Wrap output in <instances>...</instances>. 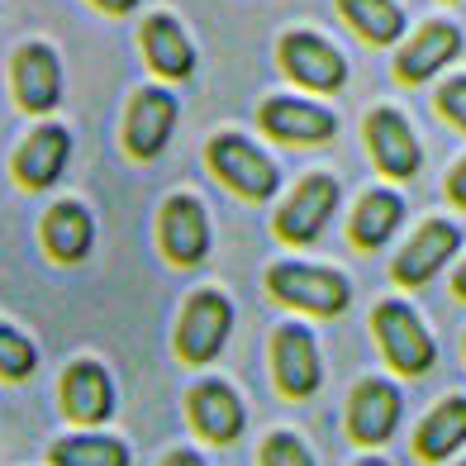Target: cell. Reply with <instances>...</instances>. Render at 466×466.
<instances>
[{
	"label": "cell",
	"instance_id": "1",
	"mask_svg": "<svg viewBox=\"0 0 466 466\" xmlns=\"http://www.w3.org/2000/svg\"><path fill=\"white\" fill-rule=\"evenodd\" d=\"M267 290L277 295L281 305L305 309V314H343L352 300V286L343 271L333 267H309V262H277L267 271Z\"/></svg>",
	"mask_w": 466,
	"mask_h": 466
},
{
	"label": "cell",
	"instance_id": "2",
	"mask_svg": "<svg viewBox=\"0 0 466 466\" xmlns=\"http://www.w3.org/2000/svg\"><path fill=\"white\" fill-rule=\"evenodd\" d=\"M205 157H209V167H215V177L233 190V196H243V200H258L262 205V200L277 196V186H281L277 162H271L258 143H248L243 134L209 138Z\"/></svg>",
	"mask_w": 466,
	"mask_h": 466
},
{
	"label": "cell",
	"instance_id": "3",
	"mask_svg": "<svg viewBox=\"0 0 466 466\" xmlns=\"http://www.w3.org/2000/svg\"><path fill=\"white\" fill-rule=\"evenodd\" d=\"M371 329L380 338V352L400 376H423L438 362V348H433V333L423 329V319L405 305V300H380L371 314Z\"/></svg>",
	"mask_w": 466,
	"mask_h": 466
},
{
	"label": "cell",
	"instance_id": "4",
	"mask_svg": "<svg viewBox=\"0 0 466 466\" xmlns=\"http://www.w3.org/2000/svg\"><path fill=\"white\" fill-rule=\"evenodd\" d=\"M228 333H233V305L219 290H196L181 309V324H177V357L190 367L215 362L228 343Z\"/></svg>",
	"mask_w": 466,
	"mask_h": 466
},
{
	"label": "cell",
	"instance_id": "5",
	"mask_svg": "<svg viewBox=\"0 0 466 466\" xmlns=\"http://www.w3.org/2000/svg\"><path fill=\"white\" fill-rule=\"evenodd\" d=\"M277 53H281L286 76L305 91H338L348 81V57L338 53L329 38L309 34V29H290Z\"/></svg>",
	"mask_w": 466,
	"mask_h": 466
},
{
	"label": "cell",
	"instance_id": "6",
	"mask_svg": "<svg viewBox=\"0 0 466 466\" xmlns=\"http://www.w3.org/2000/svg\"><path fill=\"white\" fill-rule=\"evenodd\" d=\"M271 371L286 400H309L324 380V362H319V343L305 324H281L271 333Z\"/></svg>",
	"mask_w": 466,
	"mask_h": 466
},
{
	"label": "cell",
	"instance_id": "7",
	"mask_svg": "<svg viewBox=\"0 0 466 466\" xmlns=\"http://www.w3.org/2000/svg\"><path fill=\"white\" fill-rule=\"evenodd\" d=\"M333 205H338V181L324 172L305 177L290 190V200L277 209V238L281 243H314L324 233V224L333 219Z\"/></svg>",
	"mask_w": 466,
	"mask_h": 466
},
{
	"label": "cell",
	"instance_id": "8",
	"mask_svg": "<svg viewBox=\"0 0 466 466\" xmlns=\"http://www.w3.org/2000/svg\"><path fill=\"white\" fill-rule=\"evenodd\" d=\"M177 129V96L162 86H147L129 100V115H124V147L138 162H153L167 138Z\"/></svg>",
	"mask_w": 466,
	"mask_h": 466
},
{
	"label": "cell",
	"instance_id": "9",
	"mask_svg": "<svg viewBox=\"0 0 466 466\" xmlns=\"http://www.w3.org/2000/svg\"><path fill=\"white\" fill-rule=\"evenodd\" d=\"M157 243L167 252V262H177V267L205 262V252H209L205 205L196 196H172L162 205V215H157Z\"/></svg>",
	"mask_w": 466,
	"mask_h": 466
},
{
	"label": "cell",
	"instance_id": "10",
	"mask_svg": "<svg viewBox=\"0 0 466 466\" xmlns=\"http://www.w3.org/2000/svg\"><path fill=\"white\" fill-rule=\"evenodd\" d=\"M62 414H67L72 423H86V429H96V423L110 419L115 414V380H110V371H105L100 362H91V357L72 362L67 371H62Z\"/></svg>",
	"mask_w": 466,
	"mask_h": 466
},
{
	"label": "cell",
	"instance_id": "11",
	"mask_svg": "<svg viewBox=\"0 0 466 466\" xmlns=\"http://www.w3.org/2000/svg\"><path fill=\"white\" fill-rule=\"evenodd\" d=\"M367 147H371L380 172L395 181H410L419 172V138L410 129V119L400 110H390V105H380V110L367 115Z\"/></svg>",
	"mask_w": 466,
	"mask_h": 466
},
{
	"label": "cell",
	"instance_id": "12",
	"mask_svg": "<svg viewBox=\"0 0 466 466\" xmlns=\"http://www.w3.org/2000/svg\"><path fill=\"white\" fill-rule=\"evenodd\" d=\"M400 410H405V405H400V390L390 386V380L371 376L348 400V433L362 442V448H380V442L395 433Z\"/></svg>",
	"mask_w": 466,
	"mask_h": 466
},
{
	"label": "cell",
	"instance_id": "13",
	"mask_svg": "<svg viewBox=\"0 0 466 466\" xmlns=\"http://www.w3.org/2000/svg\"><path fill=\"white\" fill-rule=\"evenodd\" d=\"M15 100L25 105L29 115H48L53 105L62 100V67H57V53L48 44H25L15 53Z\"/></svg>",
	"mask_w": 466,
	"mask_h": 466
},
{
	"label": "cell",
	"instance_id": "14",
	"mask_svg": "<svg viewBox=\"0 0 466 466\" xmlns=\"http://www.w3.org/2000/svg\"><path fill=\"white\" fill-rule=\"evenodd\" d=\"M186 414H190V423H196V433L205 442H219V448L238 438L243 423H248L243 400L233 395V386H224V380H200L186 400Z\"/></svg>",
	"mask_w": 466,
	"mask_h": 466
},
{
	"label": "cell",
	"instance_id": "15",
	"mask_svg": "<svg viewBox=\"0 0 466 466\" xmlns=\"http://www.w3.org/2000/svg\"><path fill=\"white\" fill-rule=\"evenodd\" d=\"M258 119H262V129L281 143H329L338 134L333 110L309 105V100H290V96H271L258 110Z\"/></svg>",
	"mask_w": 466,
	"mask_h": 466
},
{
	"label": "cell",
	"instance_id": "16",
	"mask_svg": "<svg viewBox=\"0 0 466 466\" xmlns=\"http://www.w3.org/2000/svg\"><path fill=\"white\" fill-rule=\"evenodd\" d=\"M457 243H461V233H457L448 219H429L405 248H400L390 277H395L400 286H423L429 277H438V267L457 252Z\"/></svg>",
	"mask_w": 466,
	"mask_h": 466
},
{
	"label": "cell",
	"instance_id": "17",
	"mask_svg": "<svg viewBox=\"0 0 466 466\" xmlns=\"http://www.w3.org/2000/svg\"><path fill=\"white\" fill-rule=\"evenodd\" d=\"M67 157H72V134L62 129V124H44V129H34L25 143H19L15 177H19V186H29V190H48L62 177Z\"/></svg>",
	"mask_w": 466,
	"mask_h": 466
},
{
	"label": "cell",
	"instance_id": "18",
	"mask_svg": "<svg viewBox=\"0 0 466 466\" xmlns=\"http://www.w3.org/2000/svg\"><path fill=\"white\" fill-rule=\"evenodd\" d=\"M457 53H461V34L452 25H442V19H433V25H423L410 44L395 53V76L400 81H429L438 67H448Z\"/></svg>",
	"mask_w": 466,
	"mask_h": 466
},
{
	"label": "cell",
	"instance_id": "19",
	"mask_svg": "<svg viewBox=\"0 0 466 466\" xmlns=\"http://www.w3.org/2000/svg\"><path fill=\"white\" fill-rule=\"evenodd\" d=\"M143 57H147V67L167 81H181V76L196 72V48H190L186 29L172 15H147L143 19Z\"/></svg>",
	"mask_w": 466,
	"mask_h": 466
},
{
	"label": "cell",
	"instance_id": "20",
	"mask_svg": "<svg viewBox=\"0 0 466 466\" xmlns=\"http://www.w3.org/2000/svg\"><path fill=\"white\" fill-rule=\"evenodd\" d=\"M96 243V219H91V209L86 205H76V200H57L48 215H44V248H48V258L53 262H81L91 252Z\"/></svg>",
	"mask_w": 466,
	"mask_h": 466
},
{
	"label": "cell",
	"instance_id": "21",
	"mask_svg": "<svg viewBox=\"0 0 466 466\" xmlns=\"http://www.w3.org/2000/svg\"><path fill=\"white\" fill-rule=\"evenodd\" d=\"M461 442H466V400L452 395V400H442V405L419 423L414 452H419L423 461H448Z\"/></svg>",
	"mask_w": 466,
	"mask_h": 466
},
{
	"label": "cell",
	"instance_id": "22",
	"mask_svg": "<svg viewBox=\"0 0 466 466\" xmlns=\"http://www.w3.org/2000/svg\"><path fill=\"white\" fill-rule=\"evenodd\" d=\"M400 219H405V200L395 196V190H367L362 196V205L352 209V224H348V233H352V243L357 248H380L390 238V233L400 228Z\"/></svg>",
	"mask_w": 466,
	"mask_h": 466
},
{
	"label": "cell",
	"instance_id": "23",
	"mask_svg": "<svg viewBox=\"0 0 466 466\" xmlns=\"http://www.w3.org/2000/svg\"><path fill=\"white\" fill-rule=\"evenodd\" d=\"M53 466H129V448L119 438H105V433H72V438H57L48 448Z\"/></svg>",
	"mask_w": 466,
	"mask_h": 466
},
{
	"label": "cell",
	"instance_id": "24",
	"mask_svg": "<svg viewBox=\"0 0 466 466\" xmlns=\"http://www.w3.org/2000/svg\"><path fill=\"white\" fill-rule=\"evenodd\" d=\"M338 10L367 44H395L405 34V15L395 0H338Z\"/></svg>",
	"mask_w": 466,
	"mask_h": 466
},
{
	"label": "cell",
	"instance_id": "25",
	"mask_svg": "<svg viewBox=\"0 0 466 466\" xmlns=\"http://www.w3.org/2000/svg\"><path fill=\"white\" fill-rule=\"evenodd\" d=\"M34 367H38V348L19 329L0 324V376H5V380H25V376H34Z\"/></svg>",
	"mask_w": 466,
	"mask_h": 466
},
{
	"label": "cell",
	"instance_id": "26",
	"mask_svg": "<svg viewBox=\"0 0 466 466\" xmlns=\"http://www.w3.org/2000/svg\"><path fill=\"white\" fill-rule=\"evenodd\" d=\"M262 466H314V457L295 433H271L262 442Z\"/></svg>",
	"mask_w": 466,
	"mask_h": 466
},
{
	"label": "cell",
	"instance_id": "27",
	"mask_svg": "<svg viewBox=\"0 0 466 466\" xmlns=\"http://www.w3.org/2000/svg\"><path fill=\"white\" fill-rule=\"evenodd\" d=\"M438 110L448 115L457 129L466 134V76H452V81H442L438 86Z\"/></svg>",
	"mask_w": 466,
	"mask_h": 466
},
{
	"label": "cell",
	"instance_id": "28",
	"mask_svg": "<svg viewBox=\"0 0 466 466\" xmlns=\"http://www.w3.org/2000/svg\"><path fill=\"white\" fill-rule=\"evenodd\" d=\"M448 196H452V200L466 209V157L452 167V177H448Z\"/></svg>",
	"mask_w": 466,
	"mask_h": 466
},
{
	"label": "cell",
	"instance_id": "29",
	"mask_svg": "<svg viewBox=\"0 0 466 466\" xmlns=\"http://www.w3.org/2000/svg\"><path fill=\"white\" fill-rule=\"evenodd\" d=\"M162 466H205V457L200 452H190V448H181V452H172Z\"/></svg>",
	"mask_w": 466,
	"mask_h": 466
},
{
	"label": "cell",
	"instance_id": "30",
	"mask_svg": "<svg viewBox=\"0 0 466 466\" xmlns=\"http://www.w3.org/2000/svg\"><path fill=\"white\" fill-rule=\"evenodd\" d=\"M96 5L110 15H129V10H138V0H96Z\"/></svg>",
	"mask_w": 466,
	"mask_h": 466
},
{
	"label": "cell",
	"instance_id": "31",
	"mask_svg": "<svg viewBox=\"0 0 466 466\" xmlns=\"http://www.w3.org/2000/svg\"><path fill=\"white\" fill-rule=\"evenodd\" d=\"M452 290H457L461 300H466V262H461V271H457V281H452Z\"/></svg>",
	"mask_w": 466,
	"mask_h": 466
},
{
	"label": "cell",
	"instance_id": "32",
	"mask_svg": "<svg viewBox=\"0 0 466 466\" xmlns=\"http://www.w3.org/2000/svg\"><path fill=\"white\" fill-rule=\"evenodd\" d=\"M357 466H390V461H380V457H362V461H357Z\"/></svg>",
	"mask_w": 466,
	"mask_h": 466
},
{
	"label": "cell",
	"instance_id": "33",
	"mask_svg": "<svg viewBox=\"0 0 466 466\" xmlns=\"http://www.w3.org/2000/svg\"><path fill=\"white\" fill-rule=\"evenodd\" d=\"M457 466H466V461H457Z\"/></svg>",
	"mask_w": 466,
	"mask_h": 466
}]
</instances>
